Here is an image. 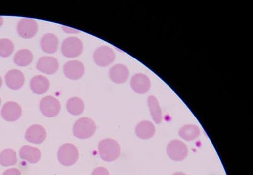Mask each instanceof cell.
<instances>
[{
	"label": "cell",
	"instance_id": "16",
	"mask_svg": "<svg viewBox=\"0 0 253 175\" xmlns=\"http://www.w3.org/2000/svg\"><path fill=\"white\" fill-rule=\"evenodd\" d=\"M135 134L141 139H150L155 135V126L151 122L142 121L135 127Z\"/></svg>",
	"mask_w": 253,
	"mask_h": 175
},
{
	"label": "cell",
	"instance_id": "2",
	"mask_svg": "<svg viewBox=\"0 0 253 175\" xmlns=\"http://www.w3.org/2000/svg\"><path fill=\"white\" fill-rule=\"evenodd\" d=\"M96 128V123L93 120L88 117H82L74 124L73 134L79 139H87L94 135Z\"/></svg>",
	"mask_w": 253,
	"mask_h": 175
},
{
	"label": "cell",
	"instance_id": "25",
	"mask_svg": "<svg viewBox=\"0 0 253 175\" xmlns=\"http://www.w3.org/2000/svg\"><path fill=\"white\" fill-rule=\"evenodd\" d=\"M14 44L10 40L3 38L0 40V56L2 58H8L14 51Z\"/></svg>",
	"mask_w": 253,
	"mask_h": 175
},
{
	"label": "cell",
	"instance_id": "30",
	"mask_svg": "<svg viewBox=\"0 0 253 175\" xmlns=\"http://www.w3.org/2000/svg\"><path fill=\"white\" fill-rule=\"evenodd\" d=\"M2 84H3V81H2L1 77L0 76V88H1Z\"/></svg>",
	"mask_w": 253,
	"mask_h": 175
},
{
	"label": "cell",
	"instance_id": "9",
	"mask_svg": "<svg viewBox=\"0 0 253 175\" xmlns=\"http://www.w3.org/2000/svg\"><path fill=\"white\" fill-rule=\"evenodd\" d=\"M46 131L44 127L35 124L27 129L25 138L28 142L34 144H41L46 138Z\"/></svg>",
	"mask_w": 253,
	"mask_h": 175
},
{
	"label": "cell",
	"instance_id": "31",
	"mask_svg": "<svg viewBox=\"0 0 253 175\" xmlns=\"http://www.w3.org/2000/svg\"><path fill=\"white\" fill-rule=\"evenodd\" d=\"M1 99H0V105H1Z\"/></svg>",
	"mask_w": 253,
	"mask_h": 175
},
{
	"label": "cell",
	"instance_id": "7",
	"mask_svg": "<svg viewBox=\"0 0 253 175\" xmlns=\"http://www.w3.org/2000/svg\"><path fill=\"white\" fill-rule=\"evenodd\" d=\"M115 59L114 52L108 46L99 47L94 54V62L99 67H108L114 62Z\"/></svg>",
	"mask_w": 253,
	"mask_h": 175
},
{
	"label": "cell",
	"instance_id": "8",
	"mask_svg": "<svg viewBox=\"0 0 253 175\" xmlns=\"http://www.w3.org/2000/svg\"><path fill=\"white\" fill-rule=\"evenodd\" d=\"M38 26L36 20L24 18L17 24V32L20 36L25 39L34 37L37 33Z\"/></svg>",
	"mask_w": 253,
	"mask_h": 175
},
{
	"label": "cell",
	"instance_id": "28",
	"mask_svg": "<svg viewBox=\"0 0 253 175\" xmlns=\"http://www.w3.org/2000/svg\"><path fill=\"white\" fill-rule=\"evenodd\" d=\"M3 24V18L0 16V27L2 26Z\"/></svg>",
	"mask_w": 253,
	"mask_h": 175
},
{
	"label": "cell",
	"instance_id": "13",
	"mask_svg": "<svg viewBox=\"0 0 253 175\" xmlns=\"http://www.w3.org/2000/svg\"><path fill=\"white\" fill-rule=\"evenodd\" d=\"M130 85L132 90L137 94H145L150 89L151 81L146 75L137 74L131 79Z\"/></svg>",
	"mask_w": 253,
	"mask_h": 175
},
{
	"label": "cell",
	"instance_id": "1",
	"mask_svg": "<svg viewBox=\"0 0 253 175\" xmlns=\"http://www.w3.org/2000/svg\"><path fill=\"white\" fill-rule=\"evenodd\" d=\"M98 151L103 161L112 162L119 158L121 154V147L117 141L106 138L99 142Z\"/></svg>",
	"mask_w": 253,
	"mask_h": 175
},
{
	"label": "cell",
	"instance_id": "26",
	"mask_svg": "<svg viewBox=\"0 0 253 175\" xmlns=\"http://www.w3.org/2000/svg\"><path fill=\"white\" fill-rule=\"evenodd\" d=\"M92 175H110L107 168L100 167L95 168L92 173Z\"/></svg>",
	"mask_w": 253,
	"mask_h": 175
},
{
	"label": "cell",
	"instance_id": "21",
	"mask_svg": "<svg viewBox=\"0 0 253 175\" xmlns=\"http://www.w3.org/2000/svg\"><path fill=\"white\" fill-rule=\"evenodd\" d=\"M148 102L151 117L154 120L155 123H161L162 121V113L157 98L151 95L148 97Z\"/></svg>",
	"mask_w": 253,
	"mask_h": 175
},
{
	"label": "cell",
	"instance_id": "17",
	"mask_svg": "<svg viewBox=\"0 0 253 175\" xmlns=\"http://www.w3.org/2000/svg\"><path fill=\"white\" fill-rule=\"evenodd\" d=\"M50 83L46 77L36 76L32 78L30 83L32 92L36 94H45L49 90Z\"/></svg>",
	"mask_w": 253,
	"mask_h": 175
},
{
	"label": "cell",
	"instance_id": "4",
	"mask_svg": "<svg viewBox=\"0 0 253 175\" xmlns=\"http://www.w3.org/2000/svg\"><path fill=\"white\" fill-rule=\"evenodd\" d=\"M83 50L82 41L78 38L69 37L64 40L62 43V54L66 58H77L82 53Z\"/></svg>",
	"mask_w": 253,
	"mask_h": 175
},
{
	"label": "cell",
	"instance_id": "10",
	"mask_svg": "<svg viewBox=\"0 0 253 175\" xmlns=\"http://www.w3.org/2000/svg\"><path fill=\"white\" fill-rule=\"evenodd\" d=\"M21 115V107L17 102H6L1 109V117L6 121H16L19 119Z\"/></svg>",
	"mask_w": 253,
	"mask_h": 175
},
{
	"label": "cell",
	"instance_id": "27",
	"mask_svg": "<svg viewBox=\"0 0 253 175\" xmlns=\"http://www.w3.org/2000/svg\"><path fill=\"white\" fill-rule=\"evenodd\" d=\"M3 175H22L19 169L17 168H10L3 172Z\"/></svg>",
	"mask_w": 253,
	"mask_h": 175
},
{
	"label": "cell",
	"instance_id": "14",
	"mask_svg": "<svg viewBox=\"0 0 253 175\" xmlns=\"http://www.w3.org/2000/svg\"><path fill=\"white\" fill-rule=\"evenodd\" d=\"M5 81L6 85L13 90L20 89L23 86L25 82L24 75L19 70H10L6 74Z\"/></svg>",
	"mask_w": 253,
	"mask_h": 175
},
{
	"label": "cell",
	"instance_id": "3",
	"mask_svg": "<svg viewBox=\"0 0 253 175\" xmlns=\"http://www.w3.org/2000/svg\"><path fill=\"white\" fill-rule=\"evenodd\" d=\"M57 158L62 165L65 167H71L78 160V150L73 144H63L58 149Z\"/></svg>",
	"mask_w": 253,
	"mask_h": 175
},
{
	"label": "cell",
	"instance_id": "5",
	"mask_svg": "<svg viewBox=\"0 0 253 175\" xmlns=\"http://www.w3.org/2000/svg\"><path fill=\"white\" fill-rule=\"evenodd\" d=\"M167 154L171 160L182 161L188 155V148L181 141L174 140L167 145Z\"/></svg>",
	"mask_w": 253,
	"mask_h": 175
},
{
	"label": "cell",
	"instance_id": "24",
	"mask_svg": "<svg viewBox=\"0 0 253 175\" xmlns=\"http://www.w3.org/2000/svg\"><path fill=\"white\" fill-rule=\"evenodd\" d=\"M17 163V155L14 150L6 149L0 153V165L3 167H10Z\"/></svg>",
	"mask_w": 253,
	"mask_h": 175
},
{
	"label": "cell",
	"instance_id": "15",
	"mask_svg": "<svg viewBox=\"0 0 253 175\" xmlns=\"http://www.w3.org/2000/svg\"><path fill=\"white\" fill-rule=\"evenodd\" d=\"M110 78L114 83L123 84L127 80L129 76V70L126 65H115L110 70Z\"/></svg>",
	"mask_w": 253,
	"mask_h": 175
},
{
	"label": "cell",
	"instance_id": "11",
	"mask_svg": "<svg viewBox=\"0 0 253 175\" xmlns=\"http://www.w3.org/2000/svg\"><path fill=\"white\" fill-rule=\"evenodd\" d=\"M85 68L82 62L71 60L65 63L63 72L65 76L71 80H78L84 74Z\"/></svg>",
	"mask_w": 253,
	"mask_h": 175
},
{
	"label": "cell",
	"instance_id": "6",
	"mask_svg": "<svg viewBox=\"0 0 253 175\" xmlns=\"http://www.w3.org/2000/svg\"><path fill=\"white\" fill-rule=\"evenodd\" d=\"M41 112L45 117H55L59 114L61 105L60 102L55 97L47 96L42 99L40 104Z\"/></svg>",
	"mask_w": 253,
	"mask_h": 175
},
{
	"label": "cell",
	"instance_id": "12",
	"mask_svg": "<svg viewBox=\"0 0 253 175\" xmlns=\"http://www.w3.org/2000/svg\"><path fill=\"white\" fill-rule=\"evenodd\" d=\"M59 64L57 59L53 57H42L38 61L36 68L40 71L47 74H53L57 71Z\"/></svg>",
	"mask_w": 253,
	"mask_h": 175
},
{
	"label": "cell",
	"instance_id": "20",
	"mask_svg": "<svg viewBox=\"0 0 253 175\" xmlns=\"http://www.w3.org/2000/svg\"><path fill=\"white\" fill-rule=\"evenodd\" d=\"M178 134L183 140L190 142L199 137L200 135V129L196 125H185L180 129Z\"/></svg>",
	"mask_w": 253,
	"mask_h": 175
},
{
	"label": "cell",
	"instance_id": "18",
	"mask_svg": "<svg viewBox=\"0 0 253 175\" xmlns=\"http://www.w3.org/2000/svg\"><path fill=\"white\" fill-rule=\"evenodd\" d=\"M19 156L22 160L35 164L40 161L42 154L40 150L36 147L25 145L20 149Z\"/></svg>",
	"mask_w": 253,
	"mask_h": 175
},
{
	"label": "cell",
	"instance_id": "19",
	"mask_svg": "<svg viewBox=\"0 0 253 175\" xmlns=\"http://www.w3.org/2000/svg\"><path fill=\"white\" fill-rule=\"evenodd\" d=\"M41 47L47 54H53L57 51L58 39L53 34L47 33L42 36L41 40Z\"/></svg>",
	"mask_w": 253,
	"mask_h": 175
},
{
	"label": "cell",
	"instance_id": "29",
	"mask_svg": "<svg viewBox=\"0 0 253 175\" xmlns=\"http://www.w3.org/2000/svg\"><path fill=\"white\" fill-rule=\"evenodd\" d=\"M172 175H187L184 174V173H182V172H177V173H175V174H174Z\"/></svg>",
	"mask_w": 253,
	"mask_h": 175
},
{
	"label": "cell",
	"instance_id": "23",
	"mask_svg": "<svg viewBox=\"0 0 253 175\" xmlns=\"http://www.w3.org/2000/svg\"><path fill=\"white\" fill-rule=\"evenodd\" d=\"M84 104L79 97H72L68 100L67 102V109L68 112L74 116H78L83 113L84 110Z\"/></svg>",
	"mask_w": 253,
	"mask_h": 175
},
{
	"label": "cell",
	"instance_id": "22",
	"mask_svg": "<svg viewBox=\"0 0 253 175\" xmlns=\"http://www.w3.org/2000/svg\"><path fill=\"white\" fill-rule=\"evenodd\" d=\"M13 60L18 66L26 67L33 62V55L29 50H20L15 54Z\"/></svg>",
	"mask_w": 253,
	"mask_h": 175
}]
</instances>
